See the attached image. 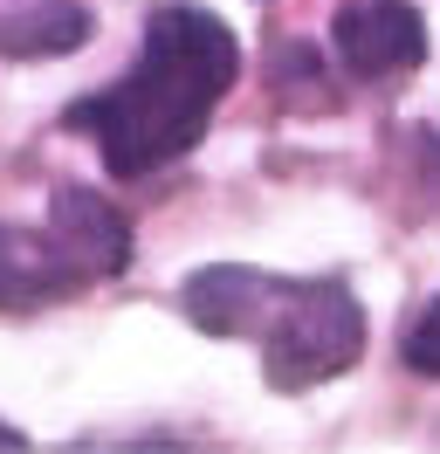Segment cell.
Masks as SVG:
<instances>
[{"instance_id": "6da1fadb", "label": "cell", "mask_w": 440, "mask_h": 454, "mask_svg": "<svg viewBox=\"0 0 440 454\" xmlns=\"http://www.w3.org/2000/svg\"><path fill=\"white\" fill-rule=\"evenodd\" d=\"M234 76H241L234 28L200 0H159L145 14L138 62L117 83L76 97L62 124L97 145L110 179H152L207 138L214 104L234 90Z\"/></svg>"}, {"instance_id": "7a4b0ae2", "label": "cell", "mask_w": 440, "mask_h": 454, "mask_svg": "<svg viewBox=\"0 0 440 454\" xmlns=\"http://www.w3.org/2000/svg\"><path fill=\"white\" fill-rule=\"evenodd\" d=\"M207 338H248L275 393H310L365 358V303L344 276H269L248 262L192 269L179 289Z\"/></svg>"}, {"instance_id": "3957f363", "label": "cell", "mask_w": 440, "mask_h": 454, "mask_svg": "<svg viewBox=\"0 0 440 454\" xmlns=\"http://www.w3.org/2000/svg\"><path fill=\"white\" fill-rule=\"evenodd\" d=\"M90 283H97V269L82 262V248L55 221L49 227H0V310L7 317L69 303Z\"/></svg>"}, {"instance_id": "277c9868", "label": "cell", "mask_w": 440, "mask_h": 454, "mask_svg": "<svg viewBox=\"0 0 440 454\" xmlns=\"http://www.w3.org/2000/svg\"><path fill=\"white\" fill-rule=\"evenodd\" d=\"M330 49L358 83H399L427 62V21L406 0H351L330 21Z\"/></svg>"}, {"instance_id": "5b68a950", "label": "cell", "mask_w": 440, "mask_h": 454, "mask_svg": "<svg viewBox=\"0 0 440 454\" xmlns=\"http://www.w3.org/2000/svg\"><path fill=\"white\" fill-rule=\"evenodd\" d=\"M49 221L90 255L97 283L131 269V221H124V207H110V193H97V186H55Z\"/></svg>"}, {"instance_id": "8992f818", "label": "cell", "mask_w": 440, "mask_h": 454, "mask_svg": "<svg viewBox=\"0 0 440 454\" xmlns=\"http://www.w3.org/2000/svg\"><path fill=\"white\" fill-rule=\"evenodd\" d=\"M82 42H90V7L82 0H0V56L7 62L76 56Z\"/></svg>"}, {"instance_id": "52a82bcc", "label": "cell", "mask_w": 440, "mask_h": 454, "mask_svg": "<svg viewBox=\"0 0 440 454\" xmlns=\"http://www.w3.org/2000/svg\"><path fill=\"white\" fill-rule=\"evenodd\" d=\"M399 358H406V372H420V379H440V296L406 324V338H399Z\"/></svg>"}, {"instance_id": "ba28073f", "label": "cell", "mask_w": 440, "mask_h": 454, "mask_svg": "<svg viewBox=\"0 0 440 454\" xmlns=\"http://www.w3.org/2000/svg\"><path fill=\"white\" fill-rule=\"evenodd\" d=\"M0 441H21V427H7V420H0Z\"/></svg>"}]
</instances>
